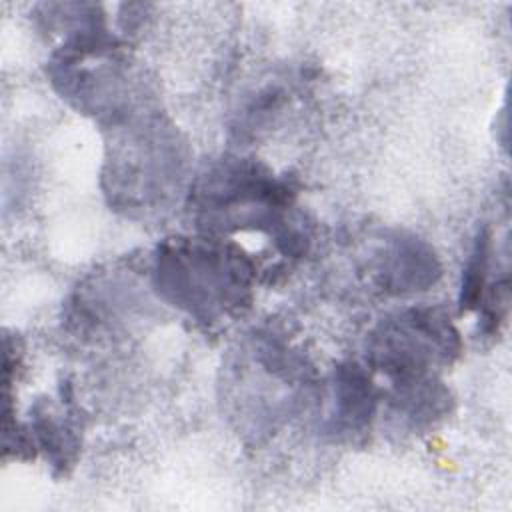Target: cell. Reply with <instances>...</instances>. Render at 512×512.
Returning <instances> with one entry per match:
<instances>
[{"instance_id":"1","label":"cell","mask_w":512,"mask_h":512,"mask_svg":"<svg viewBox=\"0 0 512 512\" xmlns=\"http://www.w3.org/2000/svg\"><path fill=\"white\" fill-rule=\"evenodd\" d=\"M488 258H490V234H488V230H482L476 238L472 256L464 270L462 294H460V310L462 312L476 308L480 302V294H482L486 274H488Z\"/></svg>"}]
</instances>
